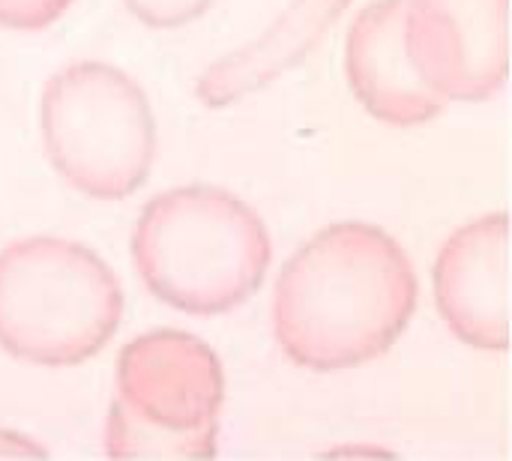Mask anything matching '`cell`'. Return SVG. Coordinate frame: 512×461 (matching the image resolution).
I'll list each match as a JSON object with an SVG mask.
<instances>
[{
	"mask_svg": "<svg viewBox=\"0 0 512 461\" xmlns=\"http://www.w3.org/2000/svg\"><path fill=\"white\" fill-rule=\"evenodd\" d=\"M123 6L153 30H177L198 21L213 0H123Z\"/></svg>",
	"mask_w": 512,
	"mask_h": 461,
	"instance_id": "10",
	"label": "cell"
},
{
	"mask_svg": "<svg viewBox=\"0 0 512 461\" xmlns=\"http://www.w3.org/2000/svg\"><path fill=\"white\" fill-rule=\"evenodd\" d=\"M225 369L186 330L159 327L129 339L114 363L105 456L123 461H204L219 450Z\"/></svg>",
	"mask_w": 512,
	"mask_h": 461,
	"instance_id": "4",
	"label": "cell"
},
{
	"mask_svg": "<svg viewBox=\"0 0 512 461\" xmlns=\"http://www.w3.org/2000/svg\"><path fill=\"white\" fill-rule=\"evenodd\" d=\"M417 303L420 282L402 243L372 222L342 219L285 261L273 291V336L294 366L345 372L384 357Z\"/></svg>",
	"mask_w": 512,
	"mask_h": 461,
	"instance_id": "1",
	"label": "cell"
},
{
	"mask_svg": "<svg viewBox=\"0 0 512 461\" xmlns=\"http://www.w3.org/2000/svg\"><path fill=\"white\" fill-rule=\"evenodd\" d=\"M123 288L90 246L36 234L0 249V348L33 366L93 360L120 330Z\"/></svg>",
	"mask_w": 512,
	"mask_h": 461,
	"instance_id": "3",
	"label": "cell"
},
{
	"mask_svg": "<svg viewBox=\"0 0 512 461\" xmlns=\"http://www.w3.org/2000/svg\"><path fill=\"white\" fill-rule=\"evenodd\" d=\"M435 306L450 333L474 351H510V213L456 228L435 267Z\"/></svg>",
	"mask_w": 512,
	"mask_h": 461,
	"instance_id": "7",
	"label": "cell"
},
{
	"mask_svg": "<svg viewBox=\"0 0 512 461\" xmlns=\"http://www.w3.org/2000/svg\"><path fill=\"white\" fill-rule=\"evenodd\" d=\"M75 0H0V27L18 33H39L57 24Z\"/></svg>",
	"mask_w": 512,
	"mask_h": 461,
	"instance_id": "11",
	"label": "cell"
},
{
	"mask_svg": "<svg viewBox=\"0 0 512 461\" xmlns=\"http://www.w3.org/2000/svg\"><path fill=\"white\" fill-rule=\"evenodd\" d=\"M132 261L159 303L210 318L258 294L273 261V240L240 195L192 183L165 189L141 207Z\"/></svg>",
	"mask_w": 512,
	"mask_h": 461,
	"instance_id": "2",
	"label": "cell"
},
{
	"mask_svg": "<svg viewBox=\"0 0 512 461\" xmlns=\"http://www.w3.org/2000/svg\"><path fill=\"white\" fill-rule=\"evenodd\" d=\"M405 45L447 102H486L510 78V0H408Z\"/></svg>",
	"mask_w": 512,
	"mask_h": 461,
	"instance_id": "6",
	"label": "cell"
},
{
	"mask_svg": "<svg viewBox=\"0 0 512 461\" xmlns=\"http://www.w3.org/2000/svg\"><path fill=\"white\" fill-rule=\"evenodd\" d=\"M408 0L366 3L345 36V75L357 102L381 123L414 129L444 114L438 96L414 69L405 45Z\"/></svg>",
	"mask_w": 512,
	"mask_h": 461,
	"instance_id": "8",
	"label": "cell"
},
{
	"mask_svg": "<svg viewBox=\"0 0 512 461\" xmlns=\"http://www.w3.org/2000/svg\"><path fill=\"white\" fill-rule=\"evenodd\" d=\"M39 126L54 171L93 201H123L150 177L156 117L144 87L114 63L57 69L42 87Z\"/></svg>",
	"mask_w": 512,
	"mask_h": 461,
	"instance_id": "5",
	"label": "cell"
},
{
	"mask_svg": "<svg viewBox=\"0 0 512 461\" xmlns=\"http://www.w3.org/2000/svg\"><path fill=\"white\" fill-rule=\"evenodd\" d=\"M0 456H36V459H45L48 453L42 447H36L30 438H24V435L0 432Z\"/></svg>",
	"mask_w": 512,
	"mask_h": 461,
	"instance_id": "12",
	"label": "cell"
},
{
	"mask_svg": "<svg viewBox=\"0 0 512 461\" xmlns=\"http://www.w3.org/2000/svg\"><path fill=\"white\" fill-rule=\"evenodd\" d=\"M351 0H291L252 42L213 60L195 81L207 108H228L297 69L330 36Z\"/></svg>",
	"mask_w": 512,
	"mask_h": 461,
	"instance_id": "9",
	"label": "cell"
}]
</instances>
